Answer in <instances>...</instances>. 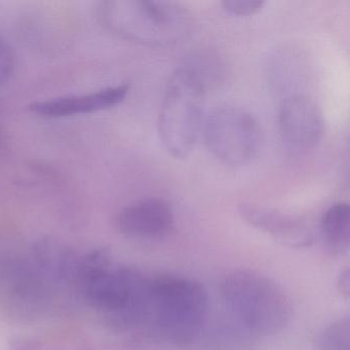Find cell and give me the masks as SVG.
<instances>
[{
	"label": "cell",
	"mask_w": 350,
	"mask_h": 350,
	"mask_svg": "<svg viewBox=\"0 0 350 350\" xmlns=\"http://www.w3.org/2000/svg\"><path fill=\"white\" fill-rule=\"evenodd\" d=\"M208 294L204 284L184 276H146L139 329L170 343H191L208 321Z\"/></svg>",
	"instance_id": "1"
},
{
	"label": "cell",
	"mask_w": 350,
	"mask_h": 350,
	"mask_svg": "<svg viewBox=\"0 0 350 350\" xmlns=\"http://www.w3.org/2000/svg\"><path fill=\"white\" fill-rule=\"evenodd\" d=\"M75 282L106 325L118 331L139 329L146 276L114 265L111 254L96 250L79 262Z\"/></svg>",
	"instance_id": "2"
},
{
	"label": "cell",
	"mask_w": 350,
	"mask_h": 350,
	"mask_svg": "<svg viewBox=\"0 0 350 350\" xmlns=\"http://www.w3.org/2000/svg\"><path fill=\"white\" fill-rule=\"evenodd\" d=\"M221 291L233 321L255 337L276 335L291 323L292 299L269 276L254 270H234L224 278Z\"/></svg>",
	"instance_id": "3"
},
{
	"label": "cell",
	"mask_w": 350,
	"mask_h": 350,
	"mask_svg": "<svg viewBox=\"0 0 350 350\" xmlns=\"http://www.w3.org/2000/svg\"><path fill=\"white\" fill-rule=\"evenodd\" d=\"M104 26L143 46L165 48L186 38L193 19L179 3L155 0H113L100 5Z\"/></svg>",
	"instance_id": "4"
},
{
	"label": "cell",
	"mask_w": 350,
	"mask_h": 350,
	"mask_svg": "<svg viewBox=\"0 0 350 350\" xmlns=\"http://www.w3.org/2000/svg\"><path fill=\"white\" fill-rule=\"evenodd\" d=\"M206 94L196 71L179 68L171 75L159 114V135L165 150L185 159L196 147L204 126Z\"/></svg>",
	"instance_id": "5"
},
{
	"label": "cell",
	"mask_w": 350,
	"mask_h": 350,
	"mask_svg": "<svg viewBox=\"0 0 350 350\" xmlns=\"http://www.w3.org/2000/svg\"><path fill=\"white\" fill-rule=\"evenodd\" d=\"M202 129L210 152L228 167L247 165L259 151L261 129L257 120L243 108H215Z\"/></svg>",
	"instance_id": "6"
},
{
	"label": "cell",
	"mask_w": 350,
	"mask_h": 350,
	"mask_svg": "<svg viewBox=\"0 0 350 350\" xmlns=\"http://www.w3.org/2000/svg\"><path fill=\"white\" fill-rule=\"evenodd\" d=\"M239 213L250 226L269 235L284 247L302 250L314 243L312 227L300 217L253 202L239 204Z\"/></svg>",
	"instance_id": "7"
},
{
	"label": "cell",
	"mask_w": 350,
	"mask_h": 350,
	"mask_svg": "<svg viewBox=\"0 0 350 350\" xmlns=\"http://www.w3.org/2000/svg\"><path fill=\"white\" fill-rule=\"evenodd\" d=\"M278 131L282 140L293 148L315 146L325 132V118L319 106L304 96H291L280 104Z\"/></svg>",
	"instance_id": "8"
},
{
	"label": "cell",
	"mask_w": 350,
	"mask_h": 350,
	"mask_svg": "<svg viewBox=\"0 0 350 350\" xmlns=\"http://www.w3.org/2000/svg\"><path fill=\"white\" fill-rule=\"evenodd\" d=\"M116 224L118 230L131 239H159L173 227L174 213L161 198H143L124 206L118 213Z\"/></svg>",
	"instance_id": "9"
},
{
	"label": "cell",
	"mask_w": 350,
	"mask_h": 350,
	"mask_svg": "<svg viewBox=\"0 0 350 350\" xmlns=\"http://www.w3.org/2000/svg\"><path fill=\"white\" fill-rule=\"evenodd\" d=\"M130 92V85L106 88L87 95L65 96L44 101L34 102L29 110L44 118H66L77 114L93 113L109 109L122 103Z\"/></svg>",
	"instance_id": "10"
},
{
	"label": "cell",
	"mask_w": 350,
	"mask_h": 350,
	"mask_svg": "<svg viewBox=\"0 0 350 350\" xmlns=\"http://www.w3.org/2000/svg\"><path fill=\"white\" fill-rule=\"evenodd\" d=\"M36 264L40 275L63 280L77 278L79 262L64 245L52 239H42L34 245Z\"/></svg>",
	"instance_id": "11"
},
{
	"label": "cell",
	"mask_w": 350,
	"mask_h": 350,
	"mask_svg": "<svg viewBox=\"0 0 350 350\" xmlns=\"http://www.w3.org/2000/svg\"><path fill=\"white\" fill-rule=\"evenodd\" d=\"M321 234L327 251L341 257L350 247V208L345 202L329 206L321 220Z\"/></svg>",
	"instance_id": "12"
},
{
	"label": "cell",
	"mask_w": 350,
	"mask_h": 350,
	"mask_svg": "<svg viewBox=\"0 0 350 350\" xmlns=\"http://www.w3.org/2000/svg\"><path fill=\"white\" fill-rule=\"evenodd\" d=\"M255 336L237 321H223L208 333V350H255Z\"/></svg>",
	"instance_id": "13"
},
{
	"label": "cell",
	"mask_w": 350,
	"mask_h": 350,
	"mask_svg": "<svg viewBox=\"0 0 350 350\" xmlns=\"http://www.w3.org/2000/svg\"><path fill=\"white\" fill-rule=\"evenodd\" d=\"M319 350H350V321L338 319L319 333L317 339Z\"/></svg>",
	"instance_id": "14"
},
{
	"label": "cell",
	"mask_w": 350,
	"mask_h": 350,
	"mask_svg": "<svg viewBox=\"0 0 350 350\" xmlns=\"http://www.w3.org/2000/svg\"><path fill=\"white\" fill-rule=\"evenodd\" d=\"M226 13L233 16H251L263 8L264 1L260 0H225L222 3Z\"/></svg>",
	"instance_id": "15"
},
{
	"label": "cell",
	"mask_w": 350,
	"mask_h": 350,
	"mask_svg": "<svg viewBox=\"0 0 350 350\" xmlns=\"http://www.w3.org/2000/svg\"><path fill=\"white\" fill-rule=\"evenodd\" d=\"M14 56L11 49L7 44L3 36H0V83H5L13 75Z\"/></svg>",
	"instance_id": "16"
},
{
	"label": "cell",
	"mask_w": 350,
	"mask_h": 350,
	"mask_svg": "<svg viewBox=\"0 0 350 350\" xmlns=\"http://www.w3.org/2000/svg\"><path fill=\"white\" fill-rule=\"evenodd\" d=\"M339 291L346 299L349 298L350 294V273L349 269H345L342 272L339 278Z\"/></svg>",
	"instance_id": "17"
}]
</instances>
